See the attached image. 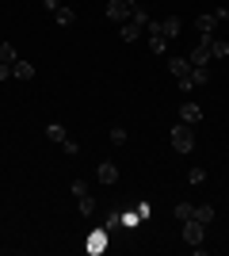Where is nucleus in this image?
Segmentation results:
<instances>
[{"label":"nucleus","mask_w":229,"mask_h":256,"mask_svg":"<svg viewBox=\"0 0 229 256\" xmlns=\"http://www.w3.org/2000/svg\"><path fill=\"white\" fill-rule=\"evenodd\" d=\"M54 23H57V27H73V23H76V8H69V4H61V8L54 12Z\"/></svg>","instance_id":"13"},{"label":"nucleus","mask_w":229,"mask_h":256,"mask_svg":"<svg viewBox=\"0 0 229 256\" xmlns=\"http://www.w3.org/2000/svg\"><path fill=\"white\" fill-rule=\"evenodd\" d=\"M134 214H138V218H145V222H149V214H153V206H149V203H138V206H134Z\"/></svg>","instance_id":"25"},{"label":"nucleus","mask_w":229,"mask_h":256,"mask_svg":"<svg viewBox=\"0 0 229 256\" xmlns=\"http://www.w3.org/2000/svg\"><path fill=\"white\" fill-rule=\"evenodd\" d=\"M203 237H207V226L199 222V218H187L184 222V241L187 245H203Z\"/></svg>","instance_id":"6"},{"label":"nucleus","mask_w":229,"mask_h":256,"mask_svg":"<svg viewBox=\"0 0 229 256\" xmlns=\"http://www.w3.org/2000/svg\"><path fill=\"white\" fill-rule=\"evenodd\" d=\"M176 118H180V122H187V126H199V122H203V107H199L195 100H184Z\"/></svg>","instance_id":"5"},{"label":"nucleus","mask_w":229,"mask_h":256,"mask_svg":"<svg viewBox=\"0 0 229 256\" xmlns=\"http://www.w3.org/2000/svg\"><path fill=\"white\" fill-rule=\"evenodd\" d=\"M138 4H142V0H107V8H103V12H107L111 23H126V20H130V12L138 8Z\"/></svg>","instance_id":"4"},{"label":"nucleus","mask_w":229,"mask_h":256,"mask_svg":"<svg viewBox=\"0 0 229 256\" xmlns=\"http://www.w3.org/2000/svg\"><path fill=\"white\" fill-rule=\"evenodd\" d=\"M46 138H50V142H57V146H61V142L69 138V130L61 126V122H50V126H46Z\"/></svg>","instance_id":"15"},{"label":"nucleus","mask_w":229,"mask_h":256,"mask_svg":"<svg viewBox=\"0 0 229 256\" xmlns=\"http://www.w3.org/2000/svg\"><path fill=\"white\" fill-rule=\"evenodd\" d=\"M168 142H172V150H176V153H191V150H195V126L176 122L172 134H168Z\"/></svg>","instance_id":"2"},{"label":"nucleus","mask_w":229,"mask_h":256,"mask_svg":"<svg viewBox=\"0 0 229 256\" xmlns=\"http://www.w3.org/2000/svg\"><path fill=\"white\" fill-rule=\"evenodd\" d=\"M34 73H38V69H34L31 62H23V58L11 65V76H15V80H34Z\"/></svg>","instance_id":"11"},{"label":"nucleus","mask_w":229,"mask_h":256,"mask_svg":"<svg viewBox=\"0 0 229 256\" xmlns=\"http://www.w3.org/2000/svg\"><path fill=\"white\" fill-rule=\"evenodd\" d=\"M15 62H19L15 46H11V42H0V65H15Z\"/></svg>","instance_id":"17"},{"label":"nucleus","mask_w":229,"mask_h":256,"mask_svg":"<svg viewBox=\"0 0 229 256\" xmlns=\"http://www.w3.org/2000/svg\"><path fill=\"white\" fill-rule=\"evenodd\" d=\"M191 214H195V206H191V203H176V218H180V222H187Z\"/></svg>","instance_id":"22"},{"label":"nucleus","mask_w":229,"mask_h":256,"mask_svg":"<svg viewBox=\"0 0 229 256\" xmlns=\"http://www.w3.org/2000/svg\"><path fill=\"white\" fill-rule=\"evenodd\" d=\"M0 80H11V65H0Z\"/></svg>","instance_id":"28"},{"label":"nucleus","mask_w":229,"mask_h":256,"mask_svg":"<svg viewBox=\"0 0 229 256\" xmlns=\"http://www.w3.org/2000/svg\"><path fill=\"white\" fill-rule=\"evenodd\" d=\"M187 62H191V65H207V62H214V58H210V38H199L195 50L187 54Z\"/></svg>","instance_id":"7"},{"label":"nucleus","mask_w":229,"mask_h":256,"mask_svg":"<svg viewBox=\"0 0 229 256\" xmlns=\"http://www.w3.org/2000/svg\"><path fill=\"white\" fill-rule=\"evenodd\" d=\"M187 184H191V188H203V184H207V168H199V164H195V168L187 172Z\"/></svg>","instance_id":"20"},{"label":"nucleus","mask_w":229,"mask_h":256,"mask_svg":"<svg viewBox=\"0 0 229 256\" xmlns=\"http://www.w3.org/2000/svg\"><path fill=\"white\" fill-rule=\"evenodd\" d=\"M96 180H99V184H119V164H115V160H99Z\"/></svg>","instance_id":"8"},{"label":"nucleus","mask_w":229,"mask_h":256,"mask_svg":"<svg viewBox=\"0 0 229 256\" xmlns=\"http://www.w3.org/2000/svg\"><path fill=\"white\" fill-rule=\"evenodd\" d=\"M61 4H65V0H42V8H46V12H50V16H54V12H57V8H61Z\"/></svg>","instance_id":"26"},{"label":"nucleus","mask_w":229,"mask_h":256,"mask_svg":"<svg viewBox=\"0 0 229 256\" xmlns=\"http://www.w3.org/2000/svg\"><path fill=\"white\" fill-rule=\"evenodd\" d=\"M214 214H218L214 206H210V203H203V206H195V214H191V218H199L203 226H210V222H214Z\"/></svg>","instance_id":"19"},{"label":"nucleus","mask_w":229,"mask_h":256,"mask_svg":"<svg viewBox=\"0 0 229 256\" xmlns=\"http://www.w3.org/2000/svg\"><path fill=\"white\" fill-rule=\"evenodd\" d=\"M161 23H164V34H168V42H172V38H180V31H184L180 16H168V20H161Z\"/></svg>","instance_id":"14"},{"label":"nucleus","mask_w":229,"mask_h":256,"mask_svg":"<svg viewBox=\"0 0 229 256\" xmlns=\"http://www.w3.org/2000/svg\"><path fill=\"white\" fill-rule=\"evenodd\" d=\"M61 150H65V153H69V157H76V153H80V142H76V138H73V134H69V138H65V142H61Z\"/></svg>","instance_id":"23"},{"label":"nucleus","mask_w":229,"mask_h":256,"mask_svg":"<svg viewBox=\"0 0 229 256\" xmlns=\"http://www.w3.org/2000/svg\"><path fill=\"white\" fill-rule=\"evenodd\" d=\"M88 248H92V252H103V234L92 237V245H88Z\"/></svg>","instance_id":"27"},{"label":"nucleus","mask_w":229,"mask_h":256,"mask_svg":"<svg viewBox=\"0 0 229 256\" xmlns=\"http://www.w3.org/2000/svg\"><path fill=\"white\" fill-rule=\"evenodd\" d=\"M187 80H191L195 88H207V84H210V65H191Z\"/></svg>","instance_id":"10"},{"label":"nucleus","mask_w":229,"mask_h":256,"mask_svg":"<svg viewBox=\"0 0 229 256\" xmlns=\"http://www.w3.org/2000/svg\"><path fill=\"white\" fill-rule=\"evenodd\" d=\"M145 38H149V50L157 54V58L168 54V34H164V23L161 20H149V23H145Z\"/></svg>","instance_id":"3"},{"label":"nucleus","mask_w":229,"mask_h":256,"mask_svg":"<svg viewBox=\"0 0 229 256\" xmlns=\"http://www.w3.org/2000/svg\"><path fill=\"white\" fill-rule=\"evenodd\" d=\"M126 138H130L126 126H111V142H115V146H126Z\"/></svg>","instance_id":"21"},{"label":"nucleus","mask_w":229,"mask_h":256,"mask_svg":"<svg viewBox=\"0 0 229 256\" xmlns=\"http://www.w3.org/2000/svg\"><path fill=\"white\" fill-rule=\"evenodd\" d=\"M142 23H134V20H126V23H119V38L122 42H138V38H142Z\"/></svg>","instance_id":"9"},{"label":"nucleus","mask_w":229,"mask_h":256,"mask_svg":"<svg viewBox=\"0 0 229 256\" xmlns=\"http://www.w3.org/2000/svg\"><path fill=\"white\" fill-rule=\"evenodd\" d=\"M130 20H134V23H142V27H145V23H149V12H145L142 4H138V8L130 12Z\"/></svg>","instance_id":"24"},{"label":"nucleus","mask_w":229,"mask_h":256,"mask_svg":"<svg viewBox=\"0 0 229 256\" xmlns=\"http://www.w3.org/2000/svg\"><path fill=\"white\" fill-rule=\"evenodd\" d=\"M210 58H229V42L226 38H218V34L210 38Z\"/></svg>","instance_id":"18"},{"label":"nucleus","mask_w":229,"mask_h":256,"mask_svg":"<svg viewBox=\"0 0 229 256\" xmlns=\"http://www.w3.org/2000/svg\"><path fill=\"white\" fill-rule=\"evenodd\" d=\"M164 65H168V73H172L176 80L191 73V62H187V58H168V62H164Z\"/></svg>","instance_id":"12"},{"label":"nucleus","mask_w":229,"mask_h":256,"mask_svg":"<svg viewBox=\"0 0 229 256\" xmlns=\"http://www.w3.org/2000/svg\"><path fill=\"white\" fill-rule=\"evenodd\" d=\"M229 20V8H214V12H203L195 20V31H199V38H214V27L218 23H226Z\"/></svg>","instance_id":"1"},{"label":"nucleus","mask_w":229,"mask_h":256,"mask_svg":"<svg viewBox=\"0 0 229 256\" xmlns=\"http://www.w3.org/2000/svg\"><path fill=\"white\" fill-rule=\"evenodd\" d=\"M76 210H80V214H84V218H88V214H96V199H92V195H76Z\"/></svg>","instance_id":"16"}]
</instances>
